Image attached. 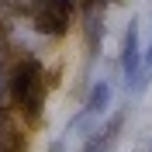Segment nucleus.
<instances>
[{
	"instance_id": "1a4fd4ad",
	"label": "nucleus",
	"mask_w": 152,
	"mask_h": 152,
	"mask_svg": "<svg viewBox=\"0 0 152 152\" xmlns=\"http://www.w3.org/2000/svg\"><path fill=\"white\" fill-rule=\"evenodd\" d=\"M48 152H66V149H62V142H56V145H52Z\"/></svg>"
},
{
	"instance_id": "0eeeda50",
	"label": "nucleus",
	"mask_w": 152,
	"mask_h": 152,
	"mask_svg": "<svg viewBox=\"0 0 152 152\" xmlns=\"http://www.w3.org/2000/svg\"><path fill=\"white\" fill-rule=\"evenodd\" d=\"M4 4H7V7H14V10H24V14H28L35 0H4Z\"/></svg>"
},
{
	"instance_id": "f03ea898",
	"label": "nucleus",
	"mask_w": 152,
	"mask_h": 152,
	"mask_svg": "<svg viewBox=\"0 0 152 152\" xmlns=\"http://www.w3.org/2000/svg\"><path fill=\"white\" fill-rule=\"evenodd\" d=\"M28 18L42 35L59 38V35H66L69 24H73V0H35Z\"/></svg>"
},
{
	"instance_id": "7ed1b4c3",
	"label": "nucleus",
	"mask_w": 152,
	"mask_h": 152,
	"mask_svg": "<svg viewBox=\"0 0 152 152\" xmlns=\"http://www.w3.org/2000/svg\"><path fill=\"white\" fill-rule=\"evenodd\" d=\"M121 73L124 80H128V86L135 83H142L138 80V73H142V48H138V24H128V31H124V45H121Z\"/></svg>"
},
{
	"instance_id": "423d86ee",
	"label": "nucleus",
	"mask_w": 152,
	"mask_h": 152,
	"mask_svg": "<svg viewBox=\"0 0 152 152\" xmlns=\"http://www.w3.org/2000/svg\"><path fill=\"white\" fill-rule=\"evenodd\" d=\"M121 121H124V114H114L111 121H107V128H100V132L90 138V145H86V152H107L114 142V135L121 132Z\"/></svg>"
},
{
	"instance_id": "6e6552de",
	"label": "nucleus",
	"mask_w": 152,
	"mask_h": 152,
	"mask_svg": "<svg viewBox=\"0 0 152 152\" xmlns=\"http://www.w3.org/2000/svg\"><path fill=\"white\" fill-rule=\"evenodd\" d=\"M145 69L152 73V48H149V56H145Z\"/></svg>"
},
{
	"instance_id": "39448f33",
	"label": "nucleus",
	"mask_w": 152,
	"mask_h": 152,
	"mask_svg": "<svg viewBox=\"0 0 152 152\" xmlns=\"http://www.w3.org/2000/svg\"><path fill=\"white\" fill-rule=\"evenodd\" d=\"M21 149H24V142H21L18 124L7 114V107L0 104V152H21Z\"/></svg>"
},
{
	"instance_id": "f257e3e1",
	"label": "nucleus",
	"mask_w": 152,
	"mask_h": 152,
	"mask_svg": "<svg viewBox=\"0 0 152 152\" xmlns=\"http://www.w3.org/2000/svg\"><path fill=\"white\" fill-rule=\"evenodd\" d=\"M45 69L38 66L35 59H21L18 66L10 69V100L21 104V111L38 114L42 104H45Z\"/></svg>"
},
{
	"instance_id": "20e7f679",
	"label": "nucleus",
	"mask_w": 152,
	"mask_h": 152,
	"mask_svg": "<svg viewBox=\"0 0 152 152\" xmlns=\"http://www.w3.org/2000/svg\"><path fill=\"white\" fill-rule=\"evenodd\" d=\"M107 104H111V83H104V80H100V83L90 90V97H86V104H83V114L73 121V128H76V124H83L86 118H97V114H104V111H107Z\"/></svg>"
}]
</instances>
